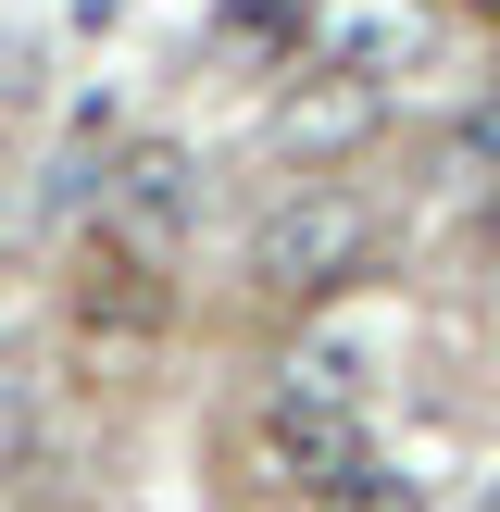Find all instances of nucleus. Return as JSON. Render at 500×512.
Listing matches in <instances>:
<instances>
[{"instance_id": "obj_1", "label": "nucleus", "mask_w": 500, "mask_h": 512, "mask_svg": "<svg viewBox=\"0 0 500 512\" xmlns=\"http://www.w3.org/2000/svg\"><path fill=\"white\" fill-rule=\"evenodd\" d=\"M363 250H375V200L363 188H288L250 225V288L275 313H300V300H338L363 275Z\"/></svg>"}, {"instance_id": "obj_2", "label": "nucleus", "mask_w": 500, "mask_h": 512, "mask_svg": "<svg viewBox=\"0 0 500 512\" xmlns=\"http://www.w3.org/2000/svg\"><path fill=\"white\" fill-rule=\"evenodd\" d=\"M363 463L375 450H363V413H350V400H313V388H288V375L263 388V413H250V475H263V488L338 500Z\"/></svg>"}, {"instance_id": "obj_3", "label": "nucleus", "mask_w": 500, "mask_h": 512, "mask_svg": "<svg viewBox=\"0 0 500 512\" xmlns=\"http://www.w3.org/2000/svg\"><path fill=\"white\" fill-rule=\"evenodd\" d=\"M100 238L138 250V263H175V250L200 238V163L175 138H125L113 163H100Z\"/></svg>"}, {"instance_id": "obj_4", "label": "nucleus", "mask_w": 500, "mask_h": 512, "mask_svg": "<svg viewBox=\"0 0 500 512\" xmlns=\"http://www.w3.org/2000/svg\"><path fill=\"white\" fill-rule=\"evenodd\" d=\"M63 313H75V338H88V350H150V338L175 325V275L138 263V250H113V238H88Z\"/></svg>"}, {"instance_id": "obj_5", "label": "nucleus", "mask_w": 500, "mask_h": 512, "mask_svg": "<svg viewBox=\"0 0 500 512\" xmlns=\"http://www.w3.org/2000/svg\"><path fill=\"white\" fill-rule=\"evenodd\" d=\"M313 63L350 75V88H388V75L425 63V13L413 0H325L313 13Z\"/></svg>"}, {"instance_id": "obj_6", "label": "nucleus", "mask_w": 500, "mask_h": 512, "mask_svg": "<svg viewBox=\"0 0 500 512\" xmlns=\"http://www.w3.org/2000/svg\"><path fill=\"white\" fill-rule=\"evenodd\" d=\"M213 38H225V50H250V63H288V50H313V25H300L288 0H225Z\"/></svg>"}, {"instance_id": "obj_7", "label": "nucleus", "mask_w": 500, "mask_h": 512, "mask_svg": "<svg viewBox=\"0 0 500 512\" xmlns=\"http://www.w3.org/2000/svg\"><path fill=\"white\" fill-rule=\"evenodd\" d=\"M325 512H413V488H400V475H388V463H363V475H350V488H338V500H325Z\"/></svg>"}, {"instance_id": "obj_8", "label": "nucleus", "mask_w": 500, "mask_h": 512, "mask_svg": "<svg viewBox=\"0 0 500 512\" xmlns=\"http://www.w3.org/2000/svg\"><path fill=\"white\" fill-rule=\"evenodd\" d=\"M25 88H38V50H25V38H0V113H13Z\"/></svg>"}, {"instance_id": "obj_9", "label": "nucleus", "mask_w": 500, "mask_h": 512, "mask_svg": "<svg viewBox=\"0 0 500 512\" xmlns=\"http://www.w3.org/2000/svg\"><path fill=\"white\" fill-rule=\"evenodd\" d=\"M25 450V400H13V375H0V463Z\"/></svg>"}, {"instance_id": "obj_10", "label": "nucleus", "mask_w": 500, "mask_h": 512, "mask_svg": "<svg viewBox=\"0 0 500 512\" xmlns=\"http://www.w3.org/2000/svg\"><path fill=\"white\" fill-rule=\"evenodd\" d=\"M475 512H500V475H488V488H475Z\"/></svg>"}]
</instances>
